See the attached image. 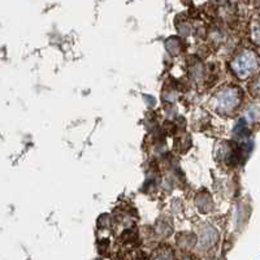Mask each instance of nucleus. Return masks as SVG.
<instances>
[{
  "mask_svg": "<svg viewBox=\"0 0 260 260\" xmlns=\"http://www.w3.org/2000/svg\"><path fill=\"white\" fill-rule=\"evenodd\" d=\"M242 94L237 87H224L216 92L211 99V106L217 113L232 115L240 107Z\"/></svg>",
  "mask_w": 260,
  "mask_h": 260,
  "instance_id": "1",
  "label": "nucleus"
},
{
  "mask_svg": "<svg viewBox=\"0 0 260 260\" xmlns=\"http://www.w3.org/2000/svg\"><path fill=\"white\" fill-rule=\"evenodd\" d=\"M257 65H259V61H257L256 53L251 50L241 51L231 62L232 71L240 80H246L250 77L257 69Z\"/></svg>",
  "mask_w": 260,
  "mask_h": 260,
  "instance_id": "2",
  "label": "nucleus"
},
{
  "mask_svg": "<svg viewBox=\"0 0 260 260\" xmlns=\"http://www.w3.org/2000/svg\"><path fill=\"white\" fill-rule=\"evenodd\" d=\"M250 90H251V92L254 96H260V77L256 78V80L251 83V86H250Z\"/></svg>",
  "mask_w": 260,
  "mask_h": 260,
  "instance_id": "3",
  "label": "nucleus"
}]
</instances>
